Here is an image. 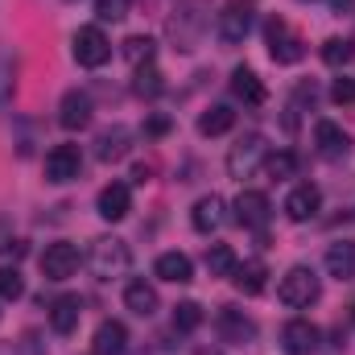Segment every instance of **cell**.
I'll use <instances>...</instances> for the list:
<instances>
[{
  "label": "cell",
  "instance_id": "cell-5",
  "mask_svg": "<svg viewBox=\"0 0 355 355\" xmlns=\"http://www.w3.org/2000/svg\"><path fill=\"white\" fill-rule=\"evenodd\" d=\"M112 58V42H107V33L99 29V25H83L79 33H75V62L79 67H103Z\"/></svg>",
  "mask_w": 355,
  "mask_h": 355
},
{
  "label": "cell",
  "instance_id": "cell-14",
  "mask_svg": "<svg viewBox=\"0 0 355 355\" xmlns=\"http://www.w3.org/2000/svg\"><path fill=\"white\" fill-rule=\"evenodd\" d=\"M318 207H322V194H318V186H310V182L293 186L289 198H285V215H289L293 223H310V219L318 215Z\"/></svg>",
  "mask_w": 355,
  "mask_h": 355
},
{
  "label": "cell",
  "instance_id": "cell-4",
  "mask_svg": "<svg viewBox=\"0 0 355 355\" xmlns=\"http://www.w3.org/2000/svg\"><path fill=\"white\" fill-rule=\"evenodd\" d=\"M268 37V54H272V62H281V67H293V62H302L306 58V42L289 29V21H281V17H272L265 29Z\"/></svg>",
  "mask_w": 355,
  "mask_h": 355
},
{
  "label": "cell",
  "instance_id": "cell-22",
  "mask_svg": "<svg viewBox=\"0 0 355 355\" xmlns=\"http://www.w3.org/2000/svg\"><path fill=\"white\" fill-rule=\"evenodd\" d=\"M327 272L339 277V281H355V244L352 240H339L327 248Z\"/></svg>",
  "mask_w": 355,
  "mask_h": 355
},
{
  "label": "cell",
  "instance_id": "cell-17",
  "mask_svg": "<svg viewBox=\"0 0 355 355\" xmlns=\"http://www.w3.org/2000/svg\"><path fill=\"white\" fill-rule=\"evenodd\" d=\"M268 211H272V207H268V198L261 190H244V194L236 198V223H240V227H257V232H261L268 223Z\"/></svg>",
  "mask_w": 355,
  "mask_h": 355
},
{
  "label": "cell",
  "instance_id": "cell-29",
  "mask_svg": "<svg viewBox=\"0 0 355 355\" xmlns=\"http://www.w3.org/2000/svg\"><path fill=\"white\" fill-rule=\"evenodd\" d=\"M132 87H137V95L153 99V95H162L166 83H162V71H157L153 62H145V67H137V83H132Z\"/></svg>",
  "mask_w": 355,
  "mask_h": 355
},
{
  "label": "cell",
  "instance_id": "cell-19",
  "mask_svg": "<svg viewBox=\"0 0 355 355\" xmlns=\"http://www.w3.org/2000/svg\"><path fill=\"white\" fill-rule=\"evenodd\" d=\"M79 318H83V297L62 293V297L50 302V327H54L58 335H71V331L79 327Z\"/></svg>",
  "mask_w": 355,
  "mask_h": 355
},
{
  "label": "cell",
  "instance_id": "cell-15",
  "mask_svg": "<svg viewBox=\"0 0 355 355\" xmlns=\"http://www.w3.org/2000/svg\"><path fill=\"white\" fill-rule=\"evenodd\" d=\"M128 149H132V128H124V124L103 128L99 141H95V157L99 162H120V157H128Z\"/></svg>",
  "mask_w": 355,
  "mask_h": 355
},
{
  "label": "cell",
  "instance_id": "cell-2",
  "mask_svg": "<svg viewBox=\"0 0 355 355\" xmlns=\"http://www.w3.org/2000/svg\"><path fill=\"white\" fill-rule=\"evenodd\" d=\"M128 261H132V252H128L124 240H116V236H99V240H91L87 265H91V272H95L99 281L120 277V272L128 268Z\"/></svg>",
  "mask_w": 355,
  "mask_h": 355
},
{
  "label": "cell",
  "instance_id": "cell-18",
  "mask_svg": "<svg viewBox=\"0 0 355 355\" xmlns=\"http://www.w3.org/2000/svg\"><path fill=\"white\" fill-rule=\"evenodd\" d=\"M223 211H227V207H223V198H219V194H202V198L194 202V211H190L194 232H202V236H207V232H219V227H223V219H227Z\"/></svg>",
  "mask_w": 355,
  "mask_h": 355
},
{
  "label": "cell",
  "instance_id": "cell-10",
  "mask_svg": "<svg viewBox=\"0 0 355 355\" xmlns=\"http://www.w3.org/2000/svg\"><path fill=\"white\" fill-rule=\"evenodd\" d=\"M83 170V153H79V145H54L50 153H46V178L50 182H75Z\"/></svg>",
  "mask_w": 355,
  "mask_h": 355
},
{
  "label": "cell",
  "instance_id": "cell-25",
  "mask_svg": "<svg viewBox=\"0 0 355 355\" xmlns=\"http://www.w3.org/2000/svg\"><path fill=\"white\" fill-rule=\"evenodd\" d=\"M232 124H236V112H232L227 103H215V107H207V112L198 116V132H202V137H223Z\"/></svg>",
  "mask_w": 355,
  "mask_h": 355
},
{
  "label": "cell",
  "instance_id": "cell-1",
  "mask_svg": "<svg viewBox=\"0 0 355 355\" xmlns=\"http://www.w3.org/2000/svg\"><path fill=\"white\" fill-rule=\"evenodd\" d=\"M207 25H211V0H178V8H174V17H170L166 29H170L174 50L190 54V50H198Z\"/></svg>",
  "mask_w": 355,
  "mask_h": 355
},
{
  "label": "cell",
  "instance_id": "cell-33",
  "mask_svg": "<svg viewBox=\"0 0 355 355\" xmlns=\"http://www.w3.org/2000/svg\"><path fill=\"white\" fill-rule=\"evenodd\" d=\"M25 293V281L17 268H0V302H17Z\"/></svg>",
  "mask_w": 355,
  "mask_h": 355
},
{
  "label": "cell",
  "instance_id": "cell-11",
  "mask_svg": "<svg viewBox=\"0 0 355 355\" xmlns=\"http://www.w3.org/2000/svg\"><path fill=\"white\" fill-rule=\"evenodd\" d=\"M91 112H95V107H91V95L75 87V91H67L62 103H58V124H62L67 132H79V128L91 124Z\"/></svg>",
  "mask_w": 355,
  "mask_h": 355
},
{
  "label": "cell",
  "instance_id": "cell-21",
  "mask_svg": "<svg viewBox=\"0 0 355 355\" xmlns=\"http://www.w3.org/2000/svg\"><path fill=\"white\" fill-rule=\"evenodd\" d=\"M124 306H128L132 314H141V318H153V314H157V289H153L149 281H128Z\"/></svg>",
  "mask_w": 355,
  "mask_h": 355
},
{
  "label": "cell",
  "instance_id": "cell-9",
  "mask_svg": "<svg viewBox=\"0 0 355 355\" xmlns=\"http://www.w3.org/2000/svg\"><path fill=\"white\" fill-rule=\"evenodd\" d=\"M314 145H318V153H322L327 162H343V157H352V132L339 128L335 120H318V128H314Z\"/></svg>",
  "mask_w": 355,
  "mask_h": 355
},
{
  "label": "cell",
  "instance_id": "cell-36",
  "mask_svg": "<svg viewBox=\"0 0 355 355\" xmlns=\"http://www.w3.org/2000/svg\"><path fill=\"white\" fill-rule=\"evenodd\" d=\"M331 99H335V103H355V79H335Z\"/></svg>",
  "mask_w": 355,
  "mask_h": 355
},
{
  "label": "cell",
  "instance_id": "cell-7",
  "mask_svg": "<svg viewBox=\"0 0 355 355\" xmlns=\"http://www.w3.org/2000/svg\"><path fill=\"white\" fill-rule=\"evenodd\" d=\"M265 153H268L265 137H261V132H248L240 145H232V153H227V174L244 182V178H248L257 166H261V162H265Z\"/></svg>",
  "mask_w": 355,
  "mask_h": 355
},
{
  "label": "cell",
  "instance_id": "cell-23",
  "mask_svg": "<svg viewBox=\"0 0 355 355\" xmlns=\"http://www.w3.org/2000/svg\"><path fill=\"white\" fill-rule=\"evenodd\" d=\"M232 91H236V99H244L248 107L265 103V83H261L257 71H248V67H236V71H232Z\"/></svg>",
  "mask_w": 355,
  "mask_h": 355
},
{
  "label": "cell",
  "instance_id": "cell-30",
  "mask_svg": "<svg viewBox=\"0 0 355 355\" xmlns=\"http://www.w3.org/2000/svg\"><path fill=\"white\" fill-rule=\"evenodd\" d=\"M198 322H202V306L198 302H178L174 306V331H198Z\"/></svg>",
  "mask_w": 355,
  "mask_h": 355
},
{
  "label": "cell",
  "instance_id": "cell-12",
  "mask_svg": "<svg viewBox=\"0 0 355 355\" xmlns=\"http://www.w3.org/2000/svg\"><path fill=\"white\" fill-rule=\"evenodd\" d=\"M75 268H79V248H75V244H50V248L42 252V272H46V281H67Z\"/></svg>",
  "mask_w": 355,
  "mask_h": 355
},
{
  "label": "cell",
  "instance_id": "cell-26",
  "mask_svg": "<svg viewBox=\"0 0 355 355\" xmlns=\"http://www.w3.org/2000/svg\"><path fill=\"white\" fill-rule=\"evenodd\" d=\"M232 281H236V289H244V293H261V289H265V281H268L265 261H244V265H236Z\"/></svg>",
  "mask_w": 355,
  "mask_h": 355
},
{
  "label": "cell",
  "instance_id": "cell-6",
  "mask_svg": "<svg viewBox=\"0 0 355 355\" xmlns=\"http://www.w3.org/2000/svg\"><path fill=\"white\" fill-rule=\"evenodd\" d=\"M215 29H219V37H223L227 46L244 42L248 29H252V4H248V0H227L223 12L215 17Z\"/></svg>",
  "mask_w": 355,
  "mask_h": 355
},
{
  "label": "cell",
  "instance_id": "cell-32",
  "mask_svg": "<svg viewBox=\"0 0 355 355\" xmlns=\"http://www.w3.org/2000/svg\"><path fill=\"white\" fill-rule=\"evenodd\" d=\"M12 87H17V58L8 50H0V103H8Z\"/></svg>",
  "mask_w": 355,
  "mask_h": 355
},
{
  "label": "cell",
  "instance_id": "cell-27",
  "mask_svg": "<svg viewBox=\"0 0 355 355\" xmlns=\"http://www.w3.org/2000/svg\"><path fill=\"white\" fill-rule=\"evenodd\" d=\"M236 252L227 248V244H211L207 248V268H211V277H232L236 272Z\"/></svg>",
  "mask_w": 355,
  "mask_h": 355
},
{
  "label": "cell",
  "instance_id": "cell-34",
  "mask_svg": "<svg viewBox=\"0 0 355 355\" xmlns=\"http://www.w3.org/2000/svg\"><path fill=\"white\" fill-rule=\"evenodd\" d=\"M265 170H268L272 182H285V178H293V170H297V157H293V153H272Z\"/></svg>",
  "mask_w": 355,
  "mask_h": 355
},
{
  "label": "cell",
  "instance_id": "cell-8",
  "mask_svg": "<svg viewBox=\"0 0 355 355\" xmlns=\"http://www.w3.org/2000/svg\"><path fill=\"white\" fill-rule=\"evenodd\" d=\"M281 347H285V355H314L322 347V331L310 318H293L281 331Z\"/></svg>",
  "mask_w": 355,
  "mask_h": 355
},
{
  "label": "cell",
  "instance_id": "cell-31",
  "mask_svg": "<svg viewBox=\"0 0 355 355\" xmlns=\"http://www.w3.org/2000/svg\"><path fill=\"white\" fill-rule=\"evenodd\" d=\"M352 58H355V46L343 42V37H331V42L322 46V62H327V67H343V62H352Z\"/></svg>",
  "mask_w": 355,
  "mask_h": 355
},
{
  "label": "cell",
  "instance_id": "cell-37",
  "mask_svg": "<svg viewBox=\"0 0 355 355\" xmlns=\"http://www.w3.org/2000/svg\"><path fill=\"white\" fill-rule=\"evenodd\" d=\"M166 128H170V120H166V116H153V120H149V137H162Z\"/></svg>",
  "mask_w": 355,
  "mask_h": 355
},
{
  "label": "cell",
  "instance_id": "cell-13",
  "mask_svg": "<svg viewBox=\"0 0 355 355\" xmlns=\"http://www.w3.org/2000/svg\"><path fill=\"white\" fill-rule=\"evenodd\" d=\"M95 211H99V219L120 223V219L132 211V194H128V186H124V182L103 186V190H99V198H95Z\"/></svg>",
  "mask_w": 355,
  "mask_h": 355
},
{
  "label": "cell",
  "instance_id": "cell-28",
  "mask_svg": "<svg viewBox=\"0 0 355 355\" xmlns=\"http://www.w3.org/2000/svg\"><path fill=\"white\" fill-rule=\"evenodd\" d=\"M124 58H128L132 67H145V62H153V37H145V33H132V37L124 42Z\"/></svg>",
  "mask_w": 355,
  "mask_h": 355
},
{
  "label": "cell",
  "instance_id": "cell-3",
  "mask_svg": "<svg viewBox=\"0 0 355 355\" xmlns=\"http://www.w3.org/2000/svg\"><path fill=\"white\" fill-rule=\"evenodd\" d=\"M318 293H322V285H318L314 268H306V265L289 268V272L281 277V285H277V297H281L285 306H293V310H302V306L318 302Z\"/></svg>",
  "mask_w": 355,
  "mask_h": 355
},
{
  "label": "cell",
  "instance_id": "cell-35",
  "mask_svg": "<svg viewBox=\"0 0 355 355\" xmlns=\"http://www.w3.org/2000/svg\"><path fill=\"white\" fill-rule=\"evenodd\" d=\"M95 17L99 21H124L128 17V0H95Z\"/></svg>",
  "mask_w": 355,
  "mask_h": 355
},
{
  "label": "cell",
  "instance_id": "cell-16",
  "mask_svg": "<svg viewBox=\"0 0 355 355\" xmlns=\"http://www.w3.org/2000/svg\"><path fill=\"white\" fill-rule=\"evenodd\" d=\"M219 335H223V343H252V339H257V322H252L244 310L223 306V310H219Z\"/></svg>",
  "mask_w": 355,
  "mask_h": 355
},
{
  "label": "cell",
  "instance_id": "cell-20",
  "mask_svg": "<svg viewBox=\"0 0 355 355\" xmlns=\"http://www.w3.org/2000/svg\"><path fill=\"white\" fill-rule=\"evenodd\" d=\"M124 352H128V331H124V322H116V318L99 322V331H95V355H124Z\"/></svg>",
  "mask_w": 355,
  "mask_h": 355
},
{
  "label": "cell",
  "instance_id": "cell-24",
  "mask_svg": "<svg viewBox=\"0 0 355 355\" xmlns=\"http://www.w3.org/2000/svg\"><path fill=\"white\" fill-rule=\"evenodd\" d=\"M153 268H157V277H162V281H174V285H186V281L194 277V265H190V257H186V252H162Z\"/></svg>",
  "mask_w": 355,
  "mask_h": 355
}]
</instances>
